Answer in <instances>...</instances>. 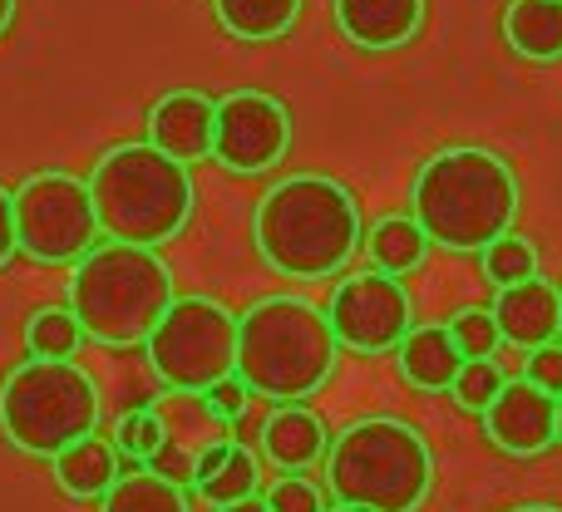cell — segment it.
<instances>
[{
  "mask_svg": "<svg viewBox=\"0 0 562 512\" xmlns=\"http://www.w3.org/2000/svg\"><path fill=\"white\" fill-rule=\"evenodd\" d=\"M257 257L291 281H330L366 247L360 203L326 173H291L262 193L252 213Z\"/></svg>",
  "mask_w": 562,
  "mask_h": 512,
  "instance_id": "cell-1",
  "label": "cell"
},
{
  "mask_svg": "<svg viewBox=\"0 0 562 512\" xmlns=\"http://www.w3.org/2000/svg\"><path fill=\"white\" fill-rule=\"evenodd\" d=\"M518 207V173L494 148H439L409 183V217L425 227L429 247L445 252H484L488 242L514 232Z\"/></svg>",
  "mask_w": 562,
  "mask_h": 512,
  "instance_id": "cell-2",
  "label": "cell"
},
{
  "mask_svg": "<svg viewBox=\"0 0 562 512\" xmlns=\"http://www.w3.org/2000/svg\"><path fill=\"white\" fill-rule=\"evenodd\" d=\"M340 360V340L326 310L301 296H262L237 316V369L233 375L267 405L311 399Z\"/></svg>",
  "mask_w": 562,
  "mask_h": 512,
  "instance_id": "cell-3",
  "label": "cell"
},
{
  "mask_svg": "<svg viewBox=\"0 0 562 512\" xmlns=\"http://www.w3.org/2000/svg\"><path fill=\"white\" fill-rule=\"evenodd\" d=\"M326 488L340 508L419 512L435 493V448L395 414L356 419L330 439Z\"/></svg>",
  "mask_w": 562,
  "mask_h": 512,
  "instance_id": "cell-4",
  "label": "cell"
},
{
  "mask_svg": "<svg viewBox=\"0 0 562 512\" xmlns=\"http://www.w3.org/2000/svg\"><path fill=\"white\" fill-rule=\"evenodd\" d=\"M89 197L99 213V232L109 242L128 247H164L188 227L198 203L193 168L168 158L164 148L144 144H119L89 168Z\"/></svg>",
  "mask_w": 562,
  "mask_h": 512,
  "instance_id": "cell-5",
  "label": "cell"
},
{
  "mask_svg": "<svg viewBox=\"0 0 562 512\" xmlns=\"http://www.w3.org/2000/svg\"><path fill=\"white\" fill-rule=\"evenodd\" d=\"M173 300V266L154 247L99 242L69 276V310L94 345H144Z\"/></svg>",
  "mask_w": 562,
  "mask_h": 512,
  "instance_id": "cell-6",
  "label": "cell"
},
{
  "mask_svg": "<svg viewBox=\"0 0 562 512\" xmlns=\"http://www.w3.org/2000/svg\"><path fill=\"white\" fill-rule=\"evenodd\" d=\"M104 399L79 360H20L0 379V434L30 458L55 464L79 439L99 434Z\"/></svg>",
  "mask_w": 562,
  "mask_h": 512,
  "instance_id": "cell-7",
  "label": "cell"
},
{
  "mask_svg": "<svg viewBox=\"0 0 562 512\" xmlns=\"http://www.w3.org/2000/svg\"><path fill=\"white\" fill-rule=\"evenodd\" d=\"M144 345L164 389L207 395L237 369V316L213 296H178Z\"/></svg>",
  "mask_w": 562,
  "mask_h": 512,
  "instance_id": "cell-8",
  "label": "cell"
},
{
  "mask_svg": "<svg viewBox=\"0 0 562 512\" xmlns=\"http://www.w3.org/2000/svg\"><path fill=\"white\" fill-rule=\"evenodd\" d=\"M15 237L20 252L40 266H75L99 247V213L89 183L75 173H30L15 187Z\"/></svg>",
  "mask_w": 562,
  "mask_h": 512,
  "instance_id": "cell-9",
  "label": "cell"
},
{
  "mask_svg": "<svg viewBox=\"0 0 562 512\" xmlns=\"http://www.w3.org/2000/svg\"><path fill=\"white\" fill-rule=\"evenodd\" d=\"M326 320L336 330L340 350H350V355H390L415 330V300H409L400 276L366 266L336 281Z\"/></svg>",
  "mask_w": 562,
  "mask_h": 512,
  "instance_id": "cell-10",
  "label": "cell"
},
{
  "mask_svg": "<svg viewBox=\"0 0 562 512\" xmlns=\"http://www.w3.org/2000/svg\"><path fill=\"white\" fill-rule=\"evenodd\" d=\"M291 148V114L267 89H233L217 99L213 158L233 173H267Z\"/></svg>",
  "mask_w": 562,
  "mask_h": 512,
  "instance_id": "cell-11",
  "label": "cell"
},
{
  "mask_svg": "<svg viewBox=\"0 0 562 512\" xmlns=\"http://www.w3.org/2000/svg\"><path fill=\"white\" fill-rule=\"evenodd\" d=\"M154 414H158V424H164V444H158V454L148 458L144 468L168 478V483L188 488L198 474V458L233 439L227 434L233 424H227L203 395H178V389H168V395L154 399Z\"/></svg>",
  "mask_w": 562,
  "mask_h": 512,
  "instance_id": "cell-12",
  "label": "cell"
},
{
  "mask_svg": "<svg viewBox=\"0 0 562 512\" xmlns=\"http://www.w3.org/2000/svg\"><path fill=\"white\" fill-rule=\"evenodd\" d=\"M479 419L484 439L508 458H538L558 444V395L538 389L533 379H508Z\"/></svg>",
  "mask_w": 562,
  "mask_h": 512,
  "instance_id": "cell-13",
  "label": "cell"
},
{
  "mask_svg": "<svg viewBox=\"0 0 562 512\" xmlns=\"http://www.w3.org/2000/svg\"><path fill=\"white\" fill-rule=\"evenodd\" d=\"M213 128H217V99L203 89H168L148 109V144L164 148L183 168L213 158Z\"/></svg>",
  "mask_w": 562,
  "mask_h": 512,
  "instance_id": "cell-14",
  "label": "cell"
},
{
  "mask_svg": "<svg viewBox=\"0 0 562 512\" xmlns=\"http://www.w3.org/2000/svg\"><path fill=\"white\" fill-rule=\"evenodd\" d=\"M488 310L498 320L504 345H514V350H538V345L562 340V286H553L543 276L504 286Z\"/></svg>",
  "mask_w": 562,
  "mask_h": 512,
  "instance_id": "cell-15",
  "label": "cell"
},
{
  "mask_svg": "<svg viewBox=\"0 0 562 512\" xmlns=\"http://www.w3.org/2000/svg\"><path fill=\"white\" fill-rule=\"evenodd\" d=\"M429 0H330L336 30L356 49H400L425 30Z\"/></svg>",
  "mask_w": 562,
  "mask_h": 512,
  "instance_id": "cell-16",
  "label": "cell"
},
{
  "mask_svg": "<svg viewBox=\"0 0 562 512\" xmlns=\"http://www.w3.org/2000/svg\"><path fill=\"white\" fill-rule=\"evenodd\" d=\"M257 444H262V458L277 474H306V468L326 464V454H330L326 424H321V414L306 405H277L272 414H267Z\"/></svg>",
  "mask_w": 562,
  "mask_h": 512,
  "instance_id": "cell-17",
  "label": "cell"
},
{
  "mask_svg": "<svg viewBox=\"0 0 562 512\" xmlns=\"http://www.w3.org/2000/svg\"><path fill=\"white\" fill-rule=\"evenodd\" d=\"M395 365L405 375L409 389H425V395H449V385L464 369V355H459L449 326H415L395 350Z\"/></svg>",
  "mask_w": 562,
  "mask_h": 512,
  "instance_id": "cell-18",
  "label": "cell"
},
{
  "mask_svg": "<svg viewBox=\"0 0 562 512\" xmlns=\"http://www.w3.org/2000/svg\"><path fill=\"white\" fill-rule=\"evenodd\" d=\"M504 39L518 59L533 65L562 59V0H508Z\"/></svg>",
  "mask_w": 562,
  "mask_h": 512,
  "instance_id": "cell-19",
  "label": "cell"
},
{
  "mask_svg": "<svg viewBox=\"0 0 562 512\" xmlns=\"http://www.w3.org/2000/svg\"><path fill=\"white\" fill-rule=\"evenodd\" d=\"M119 448L114 439L104 434H89L79 439L75 448H65V454L55 458V483L65 488L69 498H104L109 488L119 483Z\"/></svg>",
  "mask_w": 562,
  "mask_h": 512,
  "instance_id": "cell-20",
  "label": "cell"
},
{
  "mask_svg": "<svg viewBox=\"0 0 562 512\" xmlns=\"http://www.w3.org/2000/svg\"><path fill=\"white\" fill-rule=\"evenodd\" d=\"M366 257H370V266L385 271V276H409V271L425 266L429 237L409 213L380 217V223L366 232Z\"/></svg>",
  "mask_w": 562,
  "mask_h": 512,
  "instance_id": "cell-21",
  "label": "cell"
},
{
  "mask_svg": "<svg viewBox=\"0 0 562 512\" xmlns=\"http://www.w3.org/2000/svg\"><path fill=\"white\" fill-rule=\"evenodd\" d=\"M217 25L247 45H272L301 15V0H213Z\"/></svg>",
  "mask_w": 562,
  "mask_h": 512,
  "instance_id": "cell-22",
  "label": "cell"
},
{
  "mask_svg": "<svg viewBox=\"0 0 562 512\" xmlns=\"http://www.w3.org/2000/svg\"><path fill=\"white\" fill-rule=\"evenodd\" d=\"M104 512H193L188 508V488L168 483V478L134 468V474H119V483L104 493Z\"/></svg>",
  "mask_w": 562,
  "mask_h": 512,
  "instance_id": "cell-23",
  "label": "cell"
},
{
  "mask_svg": "<svg viewBox=\"0 0 562 512\" xmlns=\"http://www.w3.org/2000/svg\"><path fill=\"white\" fill-rule=\"evenodd\" d=\"M257 488H262V464H257L252 448L233 444L223 468H217L207 483H198V498H203L207 508H233V503H243V498H257Z\"/></svg>",
  "mask_w": 562,
  "mask_h": 512,
  "instance_id": "cell-24",
  "label": "cell"
},
{
  "mask_svg": "<svg viewBox=\"0 0 562 512\" xmlns=\"http://www.w3.org/2000/svg\"><path fill=\"white\" fill-rule=\"evenodd\" d=\"M79 340H85V330H79L69 306H40L35 316L25 320V345H30V355H40V360H75Z\"/></svg>",
  "mask_w": 562,
  "mask_h": 512,
  "instance_id": "cell-25",
  "label": "cell"
},
{
  "mask_svg": "<svg viewBox=\"0 0 562 512\" xmlns=\"http://www.w3.org/2000/svg\"><path fill=\"white\" fill-rule=\"evenodd\" d=\"M479 266H484V276L494 281L498 291L504 286H518V281H533L538 276V247L533 237H498V242H488L484 252H479Z\"/></svg>",
  "mask_w": 562,
  "mask_h": 512,
  "instance_id": "cell-26",
  "label": "cell"
},
{
  "mask_svg": "<svg viewBox=\"0 0 562 512\" xmlns=\"http://www.w3.org/2000/svg\"><path fill=\"white\" fill-rule=\"evenodd\" d=\"M449 335H454V345H459V355L464 360H494L498 345H504L494 310H484V306L454 310V316H449Z\"/></svg>",
  "mask_w": 562,
  "mask_h": 512,
  "instance_id": "cell-27",
  "label": "cell"
},
{
  "mask_svg": "<svg viewBox=\"0 0 562 512\" xmlns=\"http://www.w3.org/2000/svg\"><path fill=\"white\" fill-rule=\"evenodd\" d=\"M158 444H164V424H158L154 405L128 409V414L114 424V448H119V458H128V464L144 468L148 458L158 454Z\"/></svg>",
  "mask_w": 562,
  "mask_h": 512,
  "instance_id": "cell-28",
  "label": "cell"
},
{
  "mask_svg": "<svg viewBox=\"0 0 562 512\" xmlns=\"http://www.w3.org/2000/svg\"><path fill=\"white\" fill-rule=\"evenodd\" d=\"M504 369H498V360H464V369H459V379L449 385V395H454L459 409H469V414H484L488 405L498 399V389H504Z\"/></svg>",
  "mask_w": 562,
  "mask_h": 512,
  "instance_id": "cell-29",
  "label": "cell"
},
{
  "mask_svg": "<svg viewBox=\"0 0 562 512\" xmlns=\"http://www.w3.org/2000/svg\"><path fill=\"white\" fill-rule=\"evenodd\" d=\"M262 498L272 512H326V493H321L306 474H281Z\"/></svg>",
  "mask_w": 562,
  "mask_h": 512,
  "instance_id": "cell-30",
  "label": "cell"
},
{
  "mask_svg": "<svg viewBox=\"0 0 562 512\" xmlns=\"http://www.w3.org/2000/svg\"><path fill=\"white\" fill-rule=\"evenodd\" d=\"M524 379H533L538 389H548V395H558V399H562V340L528 350V369H524Z\"/></svg>",
  "mask_w": 562,
  "mask_h": 512,
  "instance_id": "cell-31",
  "label": "cell"
},
{
  "mask_svg": "<svg viewBox=\"0 0 562 512\" xmlns=\"http://www.w3.org/2000/svg\"><path fill=\"white\" fill-rule=\"evenodd\" d=\"M203 399L227 419V424H237V419H243V409H247V399H252V389H247L237 375H227V379H217V385L207 389Z\"/></svg>",
  "mask_w": 562,
  "mask_h": 512,
  "instance_id": "cell-32",
  "label": "cell"
},
{
  "mask_svg": "<svg viewBox=\"0 0 562 512\" xmlns=\"http://www.w3.org/2000/svg\"><path fill=\"white\" fill-rule=\"evenodd\" d=\"M20 252V237H15V193L0 187V266Z\"/></svg>",
  "mask_w": 562,
  "mask_h": 512,
  "instance_id": "cell-33",
  "label": "cell"
},
{
  "mask_svg": "<svg viewBox=\"0 0 562 512\" xmlns=\"http://www.w3.org/2000/svg\"><path fill=\"white\" fill-rule=\"evenodd\" d=\"M233 444H237V439H227V444L207 448V454H203V458H198V474H193V488H198V483H207V478H213V474H217V468H223V458H227V454H233Z\"/></svg>",
  "mask_w": 562,
  "mask_h": 512,
  "instance_id": "cell-34",
  "label": "cell"
},
{
  "mask_svg": "<svg viewBox=\"0 0 562 512\" xmlns=\"http://www.w3.org/2000/svg\"><path fill=\"white\" fill-rule=\"evenodd\" d=\"M217 512H272V508H267V498L257 493V498H243V503H233V508H217Z\"/></svg>",
  "mask_w": 562,
  "mask_h": 512,
  "instance_id": "cell-35",
  "label": "cell"
},
{
  "mask_svg": "<svg viewBox=\"0 0 562 512\" xmlns=\"http://www.w3.org/2000/svg\"><path fill=\"white\" fill-rule=\"evenodd\" d=\"M10 20H15V0H0V35L10 30Z\"/></svg>",
  "mask_w": 562,
  "mask_h": 512,
  "instance_id": "cell-36",
  "label": "cell"
},
{
  "mask_svg": "<svg viewBox=\"0 0 562 512\" xmlns=\"http://www.w3.org/2000/svg\"><path fill=\"white\" fill-rule=\"evenodd\" d=\"M508 512H562L558 503H518V508H508Z\"/></svg>",
  "mask_w": 562,
  "mask_h": 512,
  "instance_id": "cell-37",
  "label": "cell"
},
{
  "mask_svg": "<svg viewBox=\"0 0 562 512\" xmlns=\"http://www.w3.org/2000/svg\"><path fill=\"white\" fill-rule=\"evenodd\" d=\"M558 444H562V399H558Z\"/></svg>",
  "mask_w": 562,
  "mask_h": 512,
  "instance_id": "cell-38",
  "label": "cell"
},
{
  "mask_svg": "<svg viewBox=\"0 0 562 512\" xmlns=\"http://www.w3.org/2000/svg\"><path fill=\"white\" fill-rule=\"evenodd\" d=\"M326 512H360V508H340V503H336V508H326Z\"/></svg>",
  "mask_w": 562,
  "mask_h": 512,
  "instance_id": "cell-39",
  "label": "cell"
}]
</instances>
